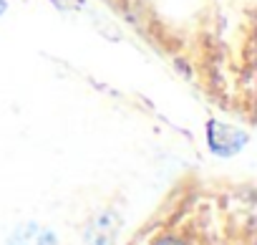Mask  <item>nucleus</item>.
I'll use <instances>...</instances> for the list:
<instances>
[{"label":"nucleus","instance_id":"nucleus-1","mask_svg":"<svg viewBox=\"0 0 257 245\" xmlns=\"http://www.w3.org/2000/svg\"><path fill=\"white\" fill-rule=\"evenodd\" d=\"M11 245H53V237L46 232V235H38V227L36 225H26L21 227L18 235H13Z\"/></svg>","mask_w":257,"mask_h":245}]
</instances>
